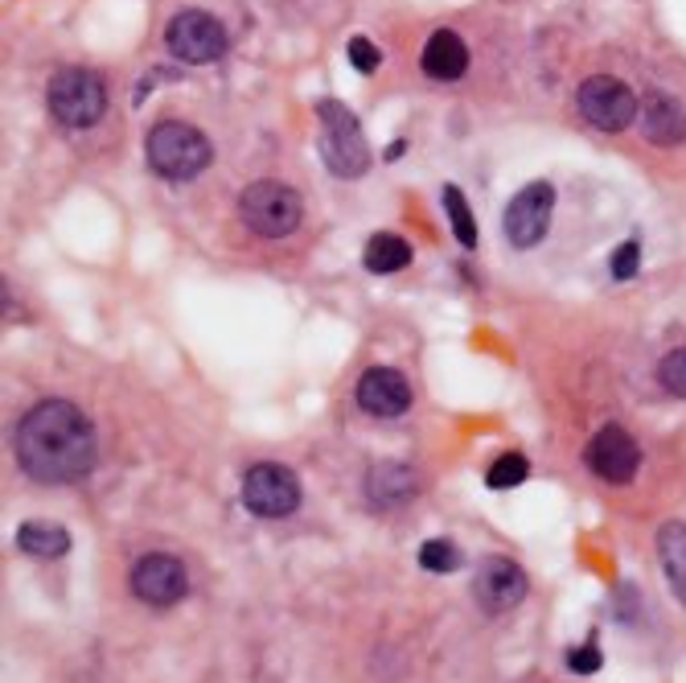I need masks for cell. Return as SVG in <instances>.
Segmentation results:
<instances>
[{
	"label": "cell",
	"mask_w": 686,
	"mask_h": 683,
	"mask_svg": "<svg viewBox=\"0 0 686 683\" xmlns=\"http://www.w3.org/2000/svg\"><path fill=\"white\" fill-rule=\"evenodd\" d=\"M526 588H530V581H526L523 564L506 561V556H489L473 576V597L485 614H506L514 605H523Z\"/></svg>",
	"instance_id": "12"
},
{
	"label": "cell",
	"mask_w": 686,
	"mask_h": 683,
	"mask_svg": "<svg viewBox=\"0 0 686 683\" xmlns=\"http://www.w3.org/2000/svg\"><path fill=\"white\" fill-rule=\"evenodd\" d=\"M358 408L370 412V416H382V420L404 416L411 408V387L395 367H370L358 379Z\"/></svg>",
	"instance_id": "13"
},
{
	"label": "cell",
	"mask_w": 686,
	"mask_h": 683,
	"mask_svg": "<svg viewBox=\"0 0 686 683\" xmlns=\"http://www.w3.org/2000/svg\"><path fill=\"white\" fill-rule=\"evenodd\" d=\"M526 474H530V462H526L523 453H501L498 462L489 465L485 486H489V491H510V486H523Z\"/></svg>",
	"instance_id": "21"
},
{
	"label": "cell",
	"mask_w": 686,
	"mask_h": 683,
	"mask_svg": "<svg viewBox=\"0 0 686 683\" xmlns=\"http://www.w3.org/2000/svg\"><path fill=\"white\" fill-rule=\"evenodd\" d=\"M608 264H613V276H617V280H633L637 268H642V244H637V239H625V244L613 251V260Z\"/></svg>",
	"instance_id": "26"
},
{
	"label": "cell",
	"mask_w": 686,
	"mask_h": 683,
	"mask_svg": "<svg viewBox=\"0 0 686 683\" xmlns=\"http://www.w3.org/2000/svg\"><path fill=\"white\" fill-rule=\"evenodd\" d=\"M440 198H445V210H448V222H453V235H457L460 247H477V219H473V206L469 198L457 190V186H445L440 190Z\"/></svg>",
	"instance_id": "20"
},
{
	"label": "cell",
	"mask_w": 686,
	"mask_h": 683,
	"mask_svg": "<svg viewBox=\"0 0 686 683\" xmlns=\"http://www.w3.org/2000/svg\"><path fill=\"white\" fill-rule=\"evenodd\" d=\"M145 152H149V165L169 181H189L198 178L206 165L215 161V149H210V140L193 128V123H181V120H165L157 123L145 140Z\"/></svg>",
	"instance_id": "2"
},
{
	"label": "cell",
	"mask_w": 686,
	"mask_h": 683,
	"mask_svg": "<svg viewBox=\"0 0 686 683\" xmlns=\"http://www.w3.org/2000/svg\"><path fill=\"white\" fill-rule=\"evenodd\" d=\"M399 152H407V140H395V145H390V149H387V161H395Z\"/></svg>",
	"instance_id": "27"
},
{
	"label": "cell",
	"mask_w": 686,
	"mask_h": 683,
	"mask_svg": "<svg viewBox=\"0 0 686 683\" xmlns=\"http://www.w3.org/2000/svg\"><path fill=\"white\" fill-rule=\"evenodd\" d=\"M642 132H646V140H654V145H678V140H686V108L678 103L674 96H662V91H654V96L642 103Z\"/></svg>",
	"instance_id": "16"
},
{
	"label": "cell",
	"mask_w": 686,
	"mask_h": 683,
	"mask_svg": "<svg viewBox=\"0 0 686 683\" xmlns=\"http://www.w3.org/2000/svg\"><path fill=\"white\" fill-rule=\"evenodd\" d=\"M317 116H321V161L329 165V174L362 178L370 169V145H366L354 111L346 103H337V99H321Z\"/></svg>",
	"instance_id": "3"
},
{
	"label": "cell",
	"mask_w": 686,
	"mask_h": 683,
	"mask_svg": "<svg viewBox=\"0 0 686 683\" xmlns=\"http://www.w3.org/2000/svg\"><path fill=\"white\" fill-rule=\"evenodd\" d=\"M366 503L378 506V511H395V506H404L407 498H416L419 482L416 474L399 462H382L375 465L370 474H366Z\"/></svg>",
	"instance_id": "15"
},
{
	"label": "cell",
	"mask_w": 686,
	"mask_h": 683,
	"mask_svg": "<svg viewBox=\"0 0 686 683\" xmlns=\"http://www.w3.org/2000/svg\"><path fill=\"white\" fill-rule=\"evenodd\" d=\"M658 383L670 392V396L686 399V346H678V350H670V355L658 363Z\"/></svg>",
	"instance_id": "23"
},
{
	"label": "cell",
	"mask_w": 686,
	"mask_h": 683,
	"mask_svg": "<svg viewBox=\"0 0 686 683\" xmlns=\"http://www.w3.org/2000/svg\"><path fill=\"white\" fill-rule=\"evenodd\" d=\"M419 67L431 82H457L465 70H469V46L460 33L453 29H436L428 41H424V55H419Z\"/></svg>",
	"instance_id": "14"
},
{
	"label": "cell",
	"mask_w": 686,
	"mask_h": 683,
	"mask_svg": "<svg viewBox=\"0 0 686 683\" xmlns=\"http://www.w3.org/2000/svg\"><path fill=\"white\" fill-rule=\"evenodd\" d=\"M419 568L424 573H436V576H448L460 568V552L453 540H424L419 547Z\"/></svg>",
	"instance_id": "22"
},
{
	"label": "cell",
	"mask_w": 686,
	"mask_h": 683,
	"mask_svg": "<svg viewBox=\"0 0 686 683\" xmlns=\"http://www.w3.org/2000/svg\"><path fill=\"white\" fill-rule=\"evenodd\" d=\"M362 264L375 276L399 273V268H407V264H411V244H407L404 235L378 231V235H370V239H366Z\"/></svg>",
	"instance_id": "19"
},
{
	"label": "cell",
	"mask_w": 686,
	"mask_h": 683,
	"mask_svg": "<svg viewBox=\"0 0 686 683\" xmlns=\"http://www.w3.org/2000/svg\"><path fill=\"white\" fill-rule=\"evenodd\" d=\"M584 465H588L600 482L625 486V482H633L637 478V469H642V445H637L633 433H625L620 424H605V428L588 441Z\"/></svg>",
	"instance_id": "9"
},
{
	"label": "cell",
	"mask_w": 686,
	"mask_h": 683,
	"mask_svg": "<svg viewBox=\"0 0 686 683\" xmlns=\"http://www.w3.org/2000/svg\"><path fill=\"white\" fill-rule=\"evenodd\" d=\"M300 206L297 190H288L280 181H256L239 194V219L264 239H284L300 227Z\"/></svg>",
	"instance_id": "5"
},
{
	"label": "cell",
	"mask_w": 686,
	"mask_h": 683,
	"mask_svg": "<svg viewBox=\"0 0 686 683\" xmlns=\"http://www.w3.org/2000/svg\"><path fill=\"white\" fill-rule=\"evenodd\" d=\"M576 103L584 111V120L600 128V132H625L633 116H642L637 96L620 79H613V75H593V79L579 82Z\"/></svg>",
	"instance_id": "8"
},
{
	"label": "cell",
	"mask_w": 686,
	"mask_h": 683,
	"mask_svg": "<svg viewBox=\"0 0 686 683\" xmlns=\"http://www.w3.org/2000/svg\"><path fill=\"white\" fill-rule=\"evenodd\" d=\"M551 210H555V190L547 181H530L514 194L506 206V239L514 247H535L547 227H551Z\"/></svg>",
	"instance_id": "11"
},
{
	"label": "cell",
	"mask_w": 686,
	"mask_h": 683,
	"mask_svg": "<svg viewBox=\"0 0 686 683\" xmlns=\"http://www.w3.org/2000/svg\"><path fill=\"white\" fill-rule=\"evenodd\" d=\"M658 564L670 581L674 597L686 605V523L670 519L658 527Z\"/></svg>",
	"instance_id": "17"
},
{
	"label": "cell",
	"mask_w": 686,
	"mask_h": 683,
	"mask_svg": "<svg viewBox=\"0 0 686 683\" xmlns=\"http://www.w3.org/2000/svg\"><path fill=\"white\" fill-rule=\"evenodd\" d=\"M165 46H169V55L189 62V67H206V62H218L227 55V29L218 17L202 13V9H186L165 26Z\"/></svg>",
	"instance_id": "7"
},
{
	"label": "cell",
	"mask_w": 686,
	"mask_h": 683,
	"mask_svg": "<svg viewBox=\"0 0 686 683\" xmlns=\"http://www.w3.org/2000/svg\"><path fill=\"white\" fill-rule=\"evenodd\" d=\"M132 593L145 605H157V610L177 605L189 593L186 564L177 561V556H169V552H149V556H140L132 568Z\"/></svg>",
	"instance_id": "10"
},
{
	"label": "cell",
	"mask_w": 686,
	"mask_h": 683,
	"mask_svg": "<svg viewBox=\"0 0 686 683\" xmlns=\"http://www.w3.org/2000/svg\"><path fill=\"white\" fill-rule=\"evenodd\" d=\"M346 55H350V67L358 70V75H375V70L382 67V55H378V46L370 38H350Z\"/></svg>",
	"instance_id": "25"
},
{
	"label": "cell",
	"mask_w": 686,
	"mask_h": 683,
	"mask_svg": "<svg viewBox=\"0 0 686 683\" xmlns=\"http://www.w3.org/2000/svg\"><path fill=\"white\" fill-rule=\"evenodd\" d=\"M17 547H21L26 556H38V561H58V556H67L70 552V532L62 523L29 519L17 527Z\"/></svg>",
	"instance_id": "18"
},
{
	"label": "cell",
	"mask_w": 686,
	"mask_h": 683,
	"mask_svg": "<svg viewBox=\"0 0 686 683\" xmlns=\"http://www.w3.org/2000/svg\"><path fill=\"white\" fill-rule=\"evenodd\" d=\"M564 659H567V667L576 671V675H593V671L605 667V655H600V643H596V634H588V639H584L579 646H571Z\"/></svg>",
	"instance_id": "24"
},
{
	"label": "cell",
	"mask_w": 686,
	"mask_h": 683,
	"mask_svg": "<svg viewBox=\"0 0 686 683\" xmlns=\"http://www.w3.org/2000/svg\"><path fill=\"white\" fill-rule=\"evenodd\" d=\"M17 462L46 486L79 482L95 465V428L67 399H41L17 424Z\"/></svg>",
	"instance_id": "1"
},
{
	"label": "cell",
	"mask_w": 686,
	"mask_h": 683,
	"mask_svg": "<svg viewBox=\"0 0 686 683\" xmlns=\"http://www.w3.org/2000/svg\"><path fill=\"white\" fill-rule=\"evenodd\" d=\"M50 111H54L58 123H67V128H91V123L103 120V111H108V87L103 79L95 75V70H58L54 79H50Z\"/></svg>",
	"instance_id": "4"
},
{
	"label": "cell",
	"mask_w": 686,
	"mask_h": 683,
	"mask_svg": "<svg viewBox=\"0 0 686 683\" xmlns=\"http://www.w3.org/2000/svg\"><path fill=\"white\" fill-rule=\"evenodd\" d=\"M242 506L259 519H288L300 506V478L288 465H251L247 478H242Z\"/></svg>",
	"instance_id": "6"
}]
</instances>
